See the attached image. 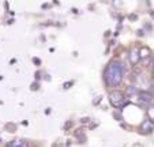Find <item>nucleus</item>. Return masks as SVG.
Wrapping results in <instances>:
<instances>
[{
  "mask_svg": "<svg viewBox=\"0 0 154 147\" xmlns=\"http://www.w3.org/2000/svg\"><path fill=\"white\" fill-rule=\"evenodd\" d=\"M149 115H150V117H151V118H154V106L151 108L150 110H149Z\"/></svg>",
  "mask_w": 154,
  "mask_h": 147,
  "instance_id": "f257e3e1",
  "label": "nucleus"
}]
</instances>
